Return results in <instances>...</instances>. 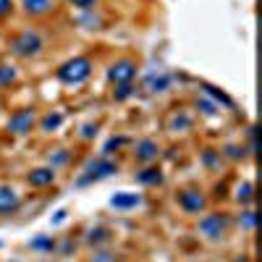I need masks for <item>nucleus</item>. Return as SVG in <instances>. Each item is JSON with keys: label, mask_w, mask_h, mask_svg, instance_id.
I'll list each match as a JSON object with an SVG mask.
<instances>
[{"label": "nucleus", "mask_w": 262, "mask_h": 262, "mask_svg": "<svg viewBox=\"0 0 262 262\" xmlns=\"http://www.w3.org/2000/svg\"><path fill=\"white\" fill-rule=\"evenodd\" d=\"M92 262H116V254H111V252H97V254L92 257Z\"/></svg>", "instance_id": "nucleus-30"}, {"label": "nucleus", "mask_w": 262, "mask_h": 262, "mask_svg": "<svg viewBox=\"0 0 262 262\" xmlns=\"http://www.w3.org/2000/svg\"><path fill=\"white\" fill-rule=\"evenodd\" d=\"M116 170H118V165L113 160H107V155H102V158H97V160H92L90 165H86L84 176L79 179V186L90 184V181H97V179H105V176H113Z\"/></svg>", "instance_id": "nucleus-3"}, {"label": "nucleus", "mask_w": 262, "mask_h": 262, "mask_svg": "<svg viewBox=\"0 0 262 262\" xmlns=\"http://www.w3.org/2000/svg\"><path fill=\"white\" fill-rule=\"evenodd\" d=\"M205 205H207V200H205L202 191H196V189H184V191H179V207H181L184 212H189V215L202 212Z\"/></svg>", "instance_id": "nucleus-7"}, {"label": "nucleus", "mask_w": 262, "mask_h": 262, "mask_svg": "<svg viewBox=\"0 0 262 262\" xmlns=\"http://www.w3.org/2000/svg\"><path fill=\"white\" fill-rule=\"evenodd\" d=\"M226 226H228V217L221 215V212H212V215H205L202 221H200V233L205 238H210V242H215V238L223 236Z\"/></svg>", "instance_id": "nucleus-4"}, {"label": "nucleus", "mask_w": 262, "mask_h": 262, "mask_svg": "<svg viewBox=\"0 0 262 262\" xmlns=\"http://www.w3.org/2000/svg\"><path fill=\"white\" fill-rule=\"evenodd\" d=\"M202 86L207 90V95H212L215 100H221V102H223L226 107H233V100H231V97H228V95H226L223 90H217V86H212V84H202Z\"/></svg>", "instance_id": "nucleus-17"}, {"label": "nucleus", "mask_w": 262, "mask_h": 262, "mask_svg": "<svg viewBox=\"0 0 262 262\" xmlns=\"http://www.w3.org/2000/svg\"><path fill=\"white\" fill-rule=\"evenodd\" d=\"M189 126H191V118L189 116H176V118L170 121V128H179V131L181 128H189Z\"/></svg>", "instance_id": "nucleus-24"}, {"label": "nucleus", "mask_w": 262, "mask_h": 262, "mask_svg": "<svg viewBox=\"0 0 262 262\" xmlns=\"http://www.w3.org/2000/svg\"><path fill=\"white\" fill-rule=\"evenodd\" d=\"M158 155H160V144L155 139H142L134 152V158L139 163H152V160H158Z\"/></svg>", "instance_id": "nucleus-9"}, {"label": "nucleus", "mask_w": 262, "mask_h": 262, "mask_svg": "<svg viewBox=\"0 0 262 262\" xmlns=\"http://www.w3.org/2000/svg\"><path fill=\"white\" fill-rule=\"evenodd\" d=\"M238 223H242L247 231H252V228H254V212H252V210L242 212V217H238Z\"/></svg>", "instance_id": "nucleus-25"}, {"label": "nucleus", "mask_w": 262, "mask_h": 262, "mask_svg": "<svg viewBox=\"0 0 262 262\" xmlns=\"http://www.w3.org/2000/svg\"><path fill=\"white\" fill-rule=\"evenodd\" d=\"M126 142H128L126 137H118V139H111V142H107V144H105V149H102V152H105V155H107V152H111V149H118V147H123Z\"/></svg>", "instance_id": "nucleus-29"}, {"label": "nucleus", "mask_w": 262, "mask_h": 262, "mask_svg": "<svg viewBox=\"0 0 262 262\" xmlns=\"http://www.w3.org/2000/svg\"><path fill=\"white\" fill-rule=\"evenodd\" d=\"M196 107H200L205 116H215V113H217V105L210 102V100H196Z\"/></svg>", "instance_id": "nucleus-23"}, {"label": "nucleus", "mask_w": 262, "mask_h": 262, "mask_svg": "<svg viewBox=\"0 0 262 262\" xmlns=\"http://www.w3.org/2000/svg\"><path fill=\"white\" fill-rule=\"evenodd\" d=\"M202 160H205V165H215L217 160H221V152H215V149H205Z\"/></svg>", "instance_id": "nucleus-28"}, {"label": "nucleus", "mask_w": 262, "mask_h": 262, "mask_svg": "<svg viewBox=\"0 0 262 262\" xmlns=\"http://www.w3.org/2000/svg\"><path fill=\"white\" fill-rule=\"evenodd\" d=\"M13 8V0H0V18H6Z\"/></svg>", "instance_id": "nucleus-32"}, {"label": "nucleus", "mask_w": 262, "mask_h": 262, "mask_svg": "<svg viewBox=\"0 0 262 262\" xmlns=\"http://www.w3.org/2000/svg\"><path fill=\"white\" fill-rule=\"evenodd\" d=\"M221 155H226V158H231V160H242V158H247V149L238 147V144H228Z\"/></svg>", "instance_id": "nucleus-21"}, {"label": "nucleus", "mask_w": 262, "mask_h": 262, "mask_svg": "<svg viewBox=\"0 0 262 262\" xmlns=\"http://www.w3.org/2000/svg\"><path fill=\"white\" fill-rule=\"evenodd\" d=\"M137 76V63L134 60H116L111 69H107V79H111L113 84H131V79Z\"/></svg>", "instance_id": "nucleus-5"}, {"label": "nucleus", "mask_w": 262, "mask_h": 262, "mask_svg": "<svg viewBox=\"0 0 262 262\" xmlns=\"http://www.w3.org/2000/svg\"><path fill=\"white\" fill-rule=\"evenodd\" d=\"M34 123H37V113L32 111V107H24V111H18V113L11 116V121H8V131H11V134L24 137V134H29V131H32Z\"/></svg>", "instance_id": "nucleus-6"}, {"label": "nucleus", "mask_w": 262, "mask_h": 262, "mask_svg": "<svg viewBox=\"0 0 262 262\" xmlns=\"http://www.w3.org/2000/svg\"><path fill=\"white\" fill-rule=\"evenodd\" d=\"M236 262H247V259H236Z\"/></svg>", "instance_id": "nucleus-34"}, {"label": "nucleus", "mask_w": 262, "mask_h": 262, "mask_svg": "<svg viewBox=\"0 0 262 262\" xmlns=\"http://www.w3.org/2000/svg\"><path fill=\"white\" fill-rule=\"evenodd\" d=\"M107 238H111V231L97 226V228H90L86 231V244H105Z\"/></svg>", "instance_id": "nucleus-15"}, {"label": "nucleus", "mask_w": 262, "mask_h": 262, "mask_svg": "<svg viewBox=\"0 0 262 262\" xmlns=\"http://www.w3.org/2000/svg\"><path fill=\"white\" fill-rule=\"evenodd\" d=\"M69 3L76 6V8H81V11H92L97 6V0H69Z\"/></svg>", "instance_id": "nucleus-27"}, {"label": "nucleus", "mask_w": 262, "mask_h": 262, "mask_svg": "<svg viewBox=\"0 0 262 262\" xmlns=\"http://www.w3.org/2000/svg\"><path fill=\"white\" fill-rule=\"evenodd\" d=\"M18 79V71L13 69V66H0V86H8Z\"/></svg>", "instance_id": "nucleus-16"}, {"label": "nucleus", "mask_w": 262, "mask_h": 262, "mask_svg": "<svg viewBox=\"0 0 262 262\" xmlns=\"http://www.w3.org/2000/svg\"><path fill=\"white\" fill-rule=\"evenodd\" d=\"M142 205V196L139 194H131V191H118L113 200H111V207L116 210H134Z\"/></svg>", "instance_id": "nucleus-11"}, {"label": "nucleus", "mask_w": 262, "mask_h": 262, "mask_svg": "<svg viewBox=\"0 0 262 262\" xmlns=\"http://www.w3.org/2000/svg\"><path fill=\"white\" fill-rule=\"evenodd\" d=\"M66 215H69V212H66V210L55 212V217H53V223H55V226H58V223H63V221H66Z\"/></svg>", "instance_id": "nucleus-33"}, {"label": "nucleus", "mask_w": 262, "mask_h": 262, "mask_svg": "<svg viewBox=\"0 0 262 262\" xmlns=\"http://www.w3.org/2000/svg\"><path fill=\"white\" fill-rule=\"evenodd\" d=\"M42 48H45V37H42L37 29H24L11 42V53L16 58H37L42 53Z\"/></svg>", "instance_id": "nucleus-1"}, {"label": "nucleus", "mask_w": 262, "mask_h": 262, "mask_svg": "<svg viewBox=\"0 0 262 262\" xmlns=\"http://www.w3.org/2000/svg\"><path fill=\"white\" fill-rule=\"evenodd\" d=\"M90 74H92V60L90 58H74L69 63H63L55 76L63 84H81V81L90 79Z\"/></svg>", "instance_id": "nucleus-2"}, {"label": "nucleus", "mask_w": 262, "mask_h": 262, "mask_svg": "<svg viewBox=\"0 0 262 262\" xmlns=\"http://www.w3.org/2000/svg\"><path fill=\"white\" fill-rule=\"evenodd\" d=\"M21 8L29 16H48L53 11V0H21Z\"/></svg>", "instance_id": "nucleus-12"}, {"label": "nucleus", "mask_w": 262, "mask_h": 262, "mask_svg": "<svg viewBox=\"0 0 262 262\" xmlns=\"http://www.w3.org/2000/svg\"><path fill=\"white\" fill-rule=\"evenodd\" d=\"M144 86L149 92H165L170 86V76L168 74H152V76L144 79Z\"/></svg>", "instance_id": "nucleus-14"}, {"label": "nucleus", "mask_w": 262, "mask_h": 262, "mask_svg": "<svg viewBox=\"0 0 262 262\" xmlns=\"http://www.w3.org/2000/svg\"><path fill=\"white\" fill-rule=\"evenodd\" d=\"M137 181H139L142 186H158V184H163V170L155 168V165H149V168H144L142 173H137Z\"/></svg>", "instance_id": "nucleus-13"}, {"label": "nucleus", "mask_w": 262, "mask_h": 262, "mask_svg": "<svg viewBox=\"0 0 262 262\" xmlns=\"http://www.w3.org/2000/svg\"><path fill=\"white\" fill-rule=\"evenodd\" d=\"M29 247H32L34 252H48V249L55 247V242H53V236H39V238H34Z\"/></svg>", "instance_id": "nucleus-18"}, {"label": "nucleus", "mask_w": 262, "mask_h": 262, "mask_svg": "<svg viewBox=\"0 0 262 262\" xmlns=\"http://www.w3.org/2000/svg\"><path fill=\"white\" fill-rule=\"evenodd\" d=\"M134 95V86L131 84H118V92H116V100H126Z\"/></svg>", "instance_id": "nucleus-26"}, {"label": "nucleus", "mask_w": 262, "mask_h": 262, "mask_svg": "<svg viewBox=\"0 0 262 262\" xmlns=\"http://www.w3.org/2000/svg\"><path fill=\"white\" fill-rule=\"evenodd\" d=\"M27 181H29V186H34V189L50 186V184L55 181V170H53L50 165H45V168H34L29 176H27Z\"/></svg>", "instance_id": "nucleus-10"}, {"label": "nucleus", "mask_w": 262, "mask_h": 262, "mask_svg": "<svg viewBox=\"0 0 262 262\" xmlns=\"http://www.w3.org/2000/svg\"><path fill=\"white\" fill-rule=\"evenodd\" d=\"M69 149H55V155H50V168L55 170V168H60V165H66L69 163Z\"/></svg>", "instance_id": "nucleus-22"}, {"label": "nucleus", "mask_w": 262, "mask_h": 262, "mask_svg": "<svg viewBox=\"0 0 262 262\" xmlns=\"http://www.w3.org/2000/svg\"><path fill=\"white\" fill-rule=\"evenodd\" d=\"M252 191H254V186H252L249 181L242 184V186L236 189V200H238V202H244V205H249V202H252Z\"/></svg>", "instance_id": "nucleus-20"}, {"label": "nucleus", "mask_w": 262, "mask_h": 262, "mask_svg": "<svg viewBox=\"0 0 262 262\" xmlns=\"http://www.w3.org/2000/svg\"><path fill=\"white\" fill-rule=\"evenodd\" d=\"M21 205V196L13 186H0V215H11Z\"/></svg>", "instance_id": "nucleus-8"}, {"label": "nucleus", "mask_w": 262, "mask_h": 262, "mask_svg": "<svg viewBox=\"0 0 262 262\" xmlns=\"http://www.w3.org/2000/svg\"><path fill=\"white\" fill-rule=\"evenodd\" d=\"M63 123V116L60 113H50V116H45V118H42V131H53V128H58Z\"/></svg>", "instance_id": "nucleus-19"}, {"label": "nucleus", "mask_w": 262, "mask_h": 262, "mask_svg": "<svg viewBox=\"0 0 262 262\" xmlns=\"http://www.w3.org/2000/svg\"><path fill=\"white\" fill-rule=\"evenodd\" d=\"M95 134H97V126H95V123H86V126L81 128V139H92Z\"/></svg>", "instance_id": "nucleus-31"}]
</instances>
